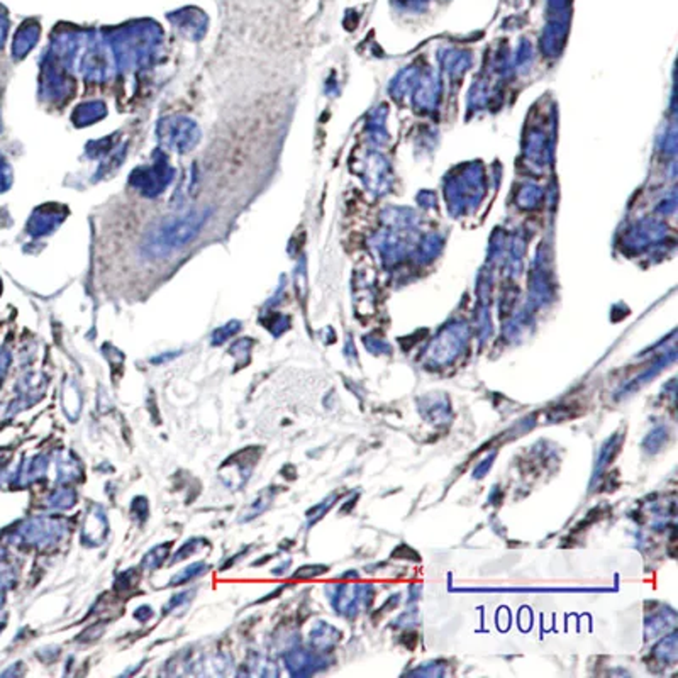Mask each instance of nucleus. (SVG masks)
<instances>
[{
	"label": "nucleus",
	"mask_w": 678,
	"mask_h": 678,
	"mask_svg": "<svg viewBox=\"0 0 678 678\" xmlns=\"http://www.w3.org/2000/svg\"><path fill=\"white\" fill-rule=\"evenodd\" d=\"M211 211H192L188 212L187 216L182 217H175V219L166 221L165 224H161L156 231H153L146 239V248L148 255L151 256H165L170 255L171 251L178 250L182 248L183 244H187L188 241H192V238L196 236L198 231L202 229V226L206 224V221L209 219Z\"/></svg>",
	"instance_id": "obj_1"
},
{
	"label": "nucleus",
	"mask_w": 678,
	"mask_h": 678,
	"mask_svg": "<svg viewBox=\"0 0 678 678\" xmlns=\"http://www.w3.org/2000/svg\"><path fill=\"white\" fill-rule=\"evenodd\" d=\"M160 141L178 153H187L196 148V143L201 139V131L193 121L185 117L165 119L158 126Z\"/></svg>",
	"instance_id": "obj_2"
},
{
	"label": "nucleus",
	"mask_w": 678,
	"mask_h": 678,
	"mask_svg": "<svg viewBox=\"0 0 678 678\" xmlns=\"http://www.w3.org/2000/svg\"><path fill=\"white\" fill-rule=\"evenodd\" d=\"M170 168H166L165 171H161V166H155L153 170H143L138 171L133 176V182L136 183V187H139L143 190V193H148V196H155V193H160L163 188L166 187L168 183L170 176H171Z\"/></svg>",
	"instance_id": "obj_3"
}]
</instances>
